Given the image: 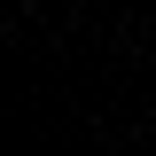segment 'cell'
I'll use <instances>...</instances> for the list:
<instances>
[{
    "label": "cell",
    "instance_id": "obj_1",
    "mask_svg": "<svg viewBox=\"0 0 156 156\" xmlns=\"http://www.w3.org/2000/svg\"><path fill=\"white\" fill-rule=\"evenodd\" d=\"M23 8H39V0H23Z\"/></svg>",
    "mask_w": 156,
    "mask_h": 156
}]
</instances>
